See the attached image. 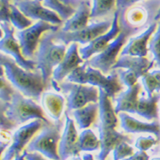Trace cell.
<instances>
[{"instance_id":"cell-8","label":"cell","mask_w":160,"mask_h":160,"mask_svg":"<svg viewBox=\"0 0 160 160\" xmlns=\"http://www.w3.org/2000/svg\"><path fill=\"white\" fill-rule=\"evenodd\" d=\"M58 30L59 26L39 21L30 28L18 32L16 37L18 38L22 56L27 58H32L39 46L41 35L45 32H58Z\"/></svg>"},{"instance_id":"cell-40","label":"cell","mask_w":160,"mask_h":160,"mask_svg":"<svg viewBox=\"0 0 160 160\" xmlns=\"http://www.w3.org/2000/svg\"><path fill=\"white\" fill-rule=\"evenodd\" d=\"M26 159L27 160H47L41 155V154L38 153L36 152H28L27 151L26 153Z\"/></svg>"},{"instance_id":"cell-41","label":"cell","mask_w":160,"mask_h":160,"mask_svg":"<svg viewBox=\"0 0 160 160\" xmlns=\"http://www.w3.org/2000/svg\"><path fill=\"white\" fill-rule=\"evenodd\" d=\"M152 73L153 74V76L156 78V79L158 81V89L157 92H159L160 91V70H156V71H153Z\"/></svg>"},{"instance_id":"cell-31","label":"cell","mask_w":160,"mask_h":160,"mask_svg":"<svg viewBox=\"0 0 160 160\" xmlns=\"http://www.w3.org/2000/svg\"><path fill=\"white\" fill-rule=\"evenodd\" d=\"M3 68L1 67V74H0V97H1V102H11L13 96L15 95V91L10 86L6 78H4L3 74Z\"/></svg>"},{"instance_id":"cell-10","label":"cell","mask_w":160,"mask_h":160,"mask_svg":"<svg viewBox=\"0 0 160 160\" xmlns=\"http://www.w3.org/2000/svg\"><path fill=\"white\" fill-rule=\"evenodd\" d=\"M1 30L3 32L1 37V51L12 56L16 64L27 71L31 72L37 69L36 61L27 60L22 56L20 44L14 37V28H11L9 23L1 22Z\"/></svg>"},{"instance_id":"cell-25","label":"cell","mask_w":160,"mask_h":160,"mask_svg":"<svg viewBox=\"0 0 160 160\" xmlns=\"http://www.w3.org/2000/svg\"><path fill=\"white\" fill-rule=\"evenodd\" d=\"M64 102V98L61 95L55 93H44L42 96L43 108L45 109L49 117L56 121H59L62 117Z\"/></svg>"},{"instance_id":"cell-29","label":"cell","mask_w":160,"mask_h":160,"mask_svg":"<svg viewBox=\"0 0 160 160\" xmlns=\"http://www.w3.org/2000/svg\"><path fill=\"white\" fill-rule=\"evenodd\" d=\"M10 22L20 31H23L32 26L31 20L25 16L14 3H10Z\"/></svg>"},{"instance_id":"cell-26","label":"cell","mask_w":160,"mask_h":160,"mask_svg":"<svg viewBox=\"0 0 160 160\" xmlns=\"http://www.w3.org/2000/svg\"><path fill=\"white\" fill-rule=\"evenodd\" d=\"M160 100V93H155L153 96L148 98L142 97L139 99L136 114H138L147 120L157 119L158 102Z\"/></svg>"},{"instance_id":"cell-12","label":"cell","mask_w":160,"mask_h":160,"mask_svg":"<svg viewBox=\"0 0 160 160\" xmlns=\"http://www.w3.org/2000/svg\"><path fill=\"white\" fill-rule=\"evenodd\" d=\"M45 123L41 120H34L27 125L21 127L16 131L12 139V144L8 148V150L3 154L1 160H13L16 156L21 155V152L24 151L25 147L28 144L33 136L43 128Z\"/></svg>"},{"instance_id":"cell-1","label":"cell","mask_w":160,"mask_h":160,"mask_svg":"<svg viewBox=\"0 0 160 160\" xmlns=\"http://www.w3.org/2000/svg\"><path fill=\"white\" fill-rule=\"evenodd\" d=\"M121 31L128 36L148 30L155 22L160 1H117Z\"/></svg>"},{"instance_id":"cell-6","label":"cell","mask_w":160,"mask_h":160,"mask_svg":"<svg viewBox=\"0 0 160 160\" xmlns=\"http://www.w3.org/2000/svg\"><path fill=\"white\" fill-rule=\"evenodd\" d=\"M6 115L16 125L30 119L41 120L45 124H51L40 106L30 99L25 98L19 92L15 93L11 102L8 103Z\"/></svg>"},{"instance_id":"cell-33","label":"cell","mask_w":160,"mask_h":160,"mask_svg":"<svg viewBox=\"0 0 160 160\" xmlns=\"http://www.w3.org/2000/svg\"><path fill=\"white\" fill-rule=\"evenodd\" d=\"M142 82L148 97L153 96L155 91L158 89V81L152 72H148L142 78Z\"/></svg>"},{"instance_id":"cell-21","label":"cell","mask_w":160,"mask_h":160,"mask_svg":"<svg viewBox=\"0 0 160 160\" xmlns=\"http://www.w3.org/2000/svg\"><path fill=\"white\" fill-rule=\"evenodd\" d=\"M90 1H81L77 12L72 18L66 22L62 31L65 32H73L79 31L88 27V22L90 18L91 13Z\"/></svg>"},{"instance_id":"cell-2","label":"cell","mask_w":160,"mask_h":160,"mask_svg":"<svg viewBox=\"0 0 160 160\" xmlns=\"http://www.w3.org/2000/svg\"><path fill=\"white\" fill-rule=\"evenodd\" d=\"M1 67L8 79L24 96L39 101L40 96L46 88L41 72H31L20 68L15 61L4 54H1Z\"/></svg>"},{"instance_id":"cell-14","label":"cell","mask_w":160,"mask_h":160,"mask_svg":"<svg viewBox=\"0 0 160 160\" xmlns=\"http://www.w3.org/2000/svg\"><path fill=\"white\" fill-rule=\"evenodd\" d=\"M79 136H78L73 120L72 119L68 112H66V126L61 142L59 143V155L61 160H67L68 158L75 157L79 154L78 148Z\"/></svg>"},{"instance_id":"cell-20","label":"cell","mask_w":160,"mask_h":160,"mask_svg":"<svg viewBox=\"0 0 160 160\" xmlns=\"http://www.w3.org/2000/svg\"><path fill=\"white\" fill-rule=\"evenodd\" d=\"M154 61H149L145 57H136L131 56H121L118 59V62L114 65L112 69L116 68H126L133 72L136 77L142 78L148 73L149 70L154 65Z\"/></svg>"},{"instance_id":"cell-37","label":"cell","mask_w":160,"mask_h":160,"mask_svg":"<svg viewBox=\"0 0 160 160\" xmlns=\"http://www.w3.org/2000/svg\"><path fill=\"white\" fill-rule=\"evenodd\" d=\"M120 78L127 87L131 88L134 85H136L137 83V79L138 78L136 77V75L133 72L127 70V71L121 72H120Z\"/></svg>"},{"instance_id":"cell-44","label":"cell","mask_w":160,"mask_h":160,"mask_svg":"<svg viewBox=\"0 0 160 160\" xmlns=\"http://www.w3.org/2000/svg\"><path fill=\"white\" fill-rule=\"evenodd\" d=\"M83 160H94V158L91 154H84L83 156Z\"/></svg>"},{"instance_id":"cell-38","label":"cell","mask_w":160,"mask_h":160,"mask_svg":"<svg viewBox=\"0 0 160 160\" xmlns=\"http://www.w3.org/2000/svg\"><path fill=\"white\" fill-rule=\"evenodd\" d=\"M0 19H1V22H6L9 23L10 22V2L9 1H4L2 0L0 2Z\"/></svg>"},{"instance_id":"cell-42","label":"cell","mask_w":160,"mask_h":160,"mask_svg":"<svg viewBox=\"0 0 160 160\" xmlns=\"http://www.w3.org/2000/svg\"><path fill=\"white\" fill-rule=\"evenodd\" d=\"M26 153H27V149H25L24 151H23V153L16 156L13 160H25L26 159Z\"/></svg>"},{"instance_id":"cell-15","label":"cell","mask_w":160,"mask_h":160,"mask_svg":"<svg viewBox=\"0 0 160 160\" xmlns=\"http://www.w3.org/2000/svg\"><path fill=\"white\" fill-rule=\"evenodd\" d=\"M118 18H119V14L118 11L116 10L114 13L113 21H112V26L111 29L107 32L103 34L102 36H100L97 38L92 41L91 43H89L87 46L81 48L79 49V53L81 55V58L83 60H88L93 55L95 54H100L110 44L109 42H111L112 39H116L118 36L121 32L119 24H118Z\"/></svg>"},{"instance_id":"cell-45","label":"cell","mask_w":160,"mask_h":160,"mask_svg":"<svg viewBox=\"0 0 160 160\" xmlns=\"http://www.w3.org/2000/svg\"><path fill=\"white\" fill-rule=\"evenodd\" d=\"M158 20H160V9H159V10L158 11L157 16H155V19H154V21H155V22H157V21H158Z\"/></svg>"},{"instance_id":"cell-11","label":"cell","mask_w":160,"mask_h":160,"mask_svg":"<svg viewBox=\"0 0 160 160\" xmlns=\"http://www.w3.org/2000/svg\"><path fill=\"white\" fill-rule=\"evenodd\" d=\"M128 37L129 36L125 32L121 31L117 38L112 41L102 53L89 60L88 62L89 66L101 71L103 74L108 73L113 68L114 65L117 63L118 56L123 44L126 43Z\"/></svg>"},{"instance_id":"cell-9","label":"cell","mask_w":160,"mask_h":160,"mask_svg":"<svg viewBox=\"0 0 160 160\" xmlns=\"http://www.w3.org/2000/svg\"><path fill=\"white\" fill-rule=\"evenodd\" d=\"M113 20H107L104 22L93 23L85 28L73 32H65L63 31H58L56 32V41L62 42L64 44H69L70 43H80L82 44L91 43L103 34L107 33L112 26Z\"/></svg>"},{"instance_id":"cell-36","label":"cell","mask_w":160,"mask_h":160,"mask_svg":"<svg viewBox=\"0 0 160 160\" xmlns=\"http://www.w3.org/2000/svg\"><path fill=\"white\" fill-rule=\"evenodd\" d=\"M158 140L153 138L152 136L148 137H139L136 142V148H138L140 151L146 152L152 148L153 146L158 144Z\"/></svg>"},{"instance_id":"cell-34","label":"cell","mask_w":160,"mask_h":160,"mask_svg":"<svg viewBox=\"0 0 160 160\" xmlns=\"http://www.w3.org/2000/svg\"><path fill=\"white\" fill-rule=\"evenodd\" d=\"M134 155V149L128 143L123 142L113 150V160H123Z\"/></svg>"},{"instance_id":"cell-27","label":"cell","mask_w":160,"mask_h":160,"mask_svg":"<svg viewBox=\"0 0 160 160\" xmlns=\"http://www.w3.org/2000/svg\"><path fill=\"white\" fill-rule=\"evenodd\" d=\"M98 109L99 104L89 103L86 107L72 112V115L80 129H87L95 122Z\"/></svg>"},{"instance_id":"cell-39","label":"cell","mask_w":160,"mask_h":160,"mask_svg":"<svg viewBox=\"0 0 160 160\" xmlns=\"http://www.w3.org/2000/svg\"><path fill=\"white\" fill-rule=\"evenodd\" d=\"M123 160H149V156L146 153V152L139 151L136 153H134V155L132 156Z\"/></svg>"},{"instance_id":"cell-5","label":"cell","mask_w":160,"mask_h":160,"mask_svg":"<svg viewBox=\"0 0 160 160\" xmlns=\"http://www.w3.org/2000/svg\"><path fill=\"white\" fill-rule=\"evenodd\" d=\"M62 121H56L51 124H45L42 131L28 144V152H38L50 160H61L58 143L61 137Z\"/></svg>"},{"instance_id":"cell-28","label":"cell","mask_w":160,"mask_h":160,"mask_svg":"<svg viewBox=\"0 0 160 160\" xmlns=\"http://www.w3.org/2000/svg\"><path fill=\"white\" fill-rule=\"evenodd\" d=\"M78 148L80 151L91 152L98 150L101 148L100 139L91 129H85L79 135Z\"/></svg>"},{"instance_id":"cell-13","label":"cell","mask_w":160,"mask_h":160,"mask_svg":"<svg viewBox=\"0 0 160 160\" xmlns=\"http://www.w3.org/2000/svg\"><path fill=\"white\" fill-rule=\"evenodd\" d=\"M43 2L38 0L34 1H14L13 3L22 11L28 18L32 20H40L42 22H48L54 26H59L62 23V19L56 12L46 7L43 6Z\"/></svg>"},{"instance_id":"cell-7","label":"cell","mask_w":160,"mask_h":160,"mask_svg":"<svg viewBox=\"0 0 160 160\" xmlns=\"http://www.w3.org/2000/svg\"><path fill=\"white\" fill-rule=\"evenodd\" d=\"M60 89L67 96V111L78 110L86 107L89 103H97L99 102L100 91L94 86H88L84 84L62 82L60 83Z\"/></svg>"},{"instance_id":"cell-32","label":"cell","mask_w":160,"mask_h":160,"mask_svg":"<svg viewBox=\"0 0 160 160\" xmlns=\"http://www.w3.org/2000/svg\"><path fill=\"white\" fill-rule=\"evenodd\" d=\"M149 50L153 54V61L156 62L158 67L160 68V22L158 23L157 32L154 33L152 38L150 40Z\"/></svg>"},{"instance_id":"cell-22","label":"cell","mask_w":160,"mask_h":160,"mask_svg":"<svg viewBox=\"0 0 160 160\" xmlns=\"http://www.w3.org/2000/svg\"><path fill=\"white\" fill-rule=\"evenodd\" d=\"M141 84L136 83L131 88H129L126 91L122 92L116 99L117 105L115 108L116 114L121 112L136 113L137 105H138V96L141 91Z\"/></svg>"},{"instance_id":"cell-23","label":"cell","mask_w":160,"mask_h":160,"mask_svg":"<svg viewBox=\"0 0 160 160\" xmlns=\"http://www.w3.org/2000/svg\"><path fill=\"white\" fill-rule=\"evenodd\" d=\"M99 112H100V124L102 126L115 129L118 125V118L115 110L112 106L110 97L102 89H99Z\"/></svg>"},{"instance_id":"cell-30","label":"cell","mask_w":160,"mask_h":160,"mask_svg":"<svg viewBox=\"0 0 160 160\" xmlns=\"http://www.w3.org/2000/svg\"><path fill=\"white\" fill-rule=\"evenodd\" d=\"M117 2L115 1H93L90 18H96L107 15L113 9Z\"/></svg>"},{"instance_id":"cell-46","label":"cell","mask_w":160,"mask_h":160,"mask_svg":"<svg viewBox=\"0 0 160 160\" xmlns=\"http://www.w3.org/2000/svg\"><path fill=\"white\" fill-rule=\"evenodd\" d=\"M71 160H83L80 157H73Z\"/></svg>"},{"instance_id":"cell-17","label":"cell","mask_w":160,"mask_h":160,"mask_svg":"<svg viewBox=\"0 0 160 160\" xmlns=\"http://www.w3.org/2000/svg\"><path fill=\"white\" fill-rule=\"evenodd\" d=\"M83 62L78 52L77 43H72L66 53L63 61L53 72V80L61 83L66 77H68Z\"/></svg>"},{"instance_id":"cell-19","label":"cell","mask_w":160,"mask_h":160,"mask_svg":"<svg viewBox=\"0 0 160 160\" xmlns=\"http://www.w3.org/2000/svg\"><path fill=\"white\" fill-rule=\"evenodd\" d=\"M157 23L154 22L148 30L137 37L131 38L129 43L121 51V56H131L136 57H145L148 53V43L149 38L157 28Z\"/></svg>"},{"instance_id":"cell-3","label":"cell","mask_w":160,"mask_h":160,"mask_svg":"<svg viewBox=\"0 0 160 160\" xmlns=\"http://www.w3.org/2000/svg\"><path fill=\"white\" fill-rule=\"evenodd\" d=\"M56 32H48L43 34L40 40L38 50L36 56L37 69L40 70L45 86L49 85V78L53 74V69L58 67L63 61L67 49L63 44H56Z\"/></svg>"},{"instance_id":"cell-24","label":"cell","mask_w":160,"mask_h":160,"mask_svg":"<svg viewBox=\"0 0 160 160\" xmlns=\"http://www.w3.org/2000/svg\"><path fill=\"white\" fill-rule=\"evenodd\" d=\"M81 1H71V0H48L43 1V6L49 8V9L53 10L54 12L58 14L60 18L62 21H68L76 14L77 10L76 8H78Z\"/></svg>"},{"instance_id":"cell-16","label":"cell","mask_w":160,"mask_h":160,"mask_svg":"<svg viewBox=\"0 0 160 160\" xmlns=\"http://www.w3.org/2000/svg\"><path fill=\"white\" fill-rule=\"evenodd\" d=\"M99 134H100V142H101V152L96 158L98 160H106L109 153L113 151L115 148L121 143L126 142L131 143L132 140L126 135L118 132L115 129L98 125Z\"/></svg>"},{"instance_id":"cell-35","label":"cell","mask_w":160,"mask_h":160,"mask_svg":"<svg viewBox=\"0 0 160 160\" xmlns=\"http://www.w3.org/2000/svg\"><path fill=\"white\" fill-rule=\"evenodd\" d=\"M9 102H1V129L2 131L3 130H10V129L16 128V124L13 121L9 119L8 116L6 115V109Z\"/></svg>"},{"instance_id":"cell-4","label":"cell","mask_w":160,"mask_h":160,"mask_svg":"<svg viewBox=\"0 0 160 160\" xmlns=\"http://www.w3.org/2000/svg\"><path fill=\"white\" fill-rule=\"evenodd\" d=\"M67 81L84 85L89 83L94 87L97 86L99 89H103L112 99H115V95L123 89L117 73L105 76L101 71L91 68L88 62L75 69L68 76Z\"/></svg>"},{"instance_id":"cell-18","label":"cell","mask_w":160,"mask_h":160,"mask_svg":"<svg viewBox=\"0 0 160 160\" xmlns=\"http://www.w3.org/2000/svg\"><path fill=\"white\" fill-rule=\"evenodd\" d=\"M118 117L121 122V127L124 129V131L128 133H151L156 136L158 142L160 141V123L158 121L144 123L125 112L119 113Z\"/></svg>"},{"instance_id":"cell-43","label":"cell","mask_w":160,"mask_h":160,"mask_svg":"<svg viewBox=\"0 0 160 160\" xmlns=\"http://www.w3.org/2000/svg\"><path fill=\"white\" fill-rule=\"evenodd\" d=\"M8 145H9V142H5V143L3 142H1V154H2V156H3V152L4 148H6L8 147Z\"/></svg>"},{"instance_id":"cell-47","label":"cell","mask_w":160,"mask_h":160,"mask_svg":"<svg viewBox=\"0 0 160 160\" xmlns=\"http://www.w3.org/2000/svg\"><path fill=\"white\" fill-rule=\"evenodd\" d=\"M152 160H160V158H153Z\"/></svg>"}]
</instances>
